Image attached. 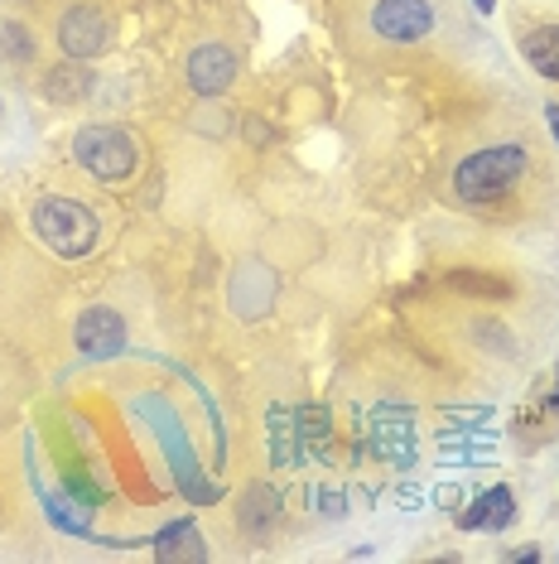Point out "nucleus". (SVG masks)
I'll return each mask as SVG.
<instances>
[{
    "label": "nucleus",
    "instance_id": "1",
    "mask_svg": "<svg viewBox=\"0 0 559 564\" xmlns=\"http://www.w3.org/2000/svg\"><path fill=\"white\" fill-rule=\"evenodd\" d=\"M530 174V150L520 140H502V145H487L478 155H468L459 170H453V194L473 208H487V203L512 198Z\"/></svg>",
    "mask_w": 559,
    "mask_h": 564
},
{
    "label": "nucleus",
    "instance_id": "2",
    "mask_svg": "<svg viewBox=\"0 0 559 564\" xmlns=\"http://www.w3.org/2000/svg\"><path fill=\"white\" fill-rule=\"evenodd\" d=\"M30 227H34V237H40L48 251L63 256V261H83V256L97 247V237H101L97 213L87 208V203H78V198H58V194H44L40 203H34Z\"/></svg>",
    "mask_w": 559,
    "mask_h": 564
},
{
    "label": "nucleus",
    "instance_id": "3",
    "mask_svg": "<svg viewBox=\"0 0 559 564\" xmlns=\"http://www.w3.org/2000/svg\"><path fill=\"white\" fill-rule=\"evenodd\" d=\"M73 160L101 184H125L140 170V145L121 126H83L73 140Z\"/></svg>",
    "mask_w": 559,
    "mask_h": 564
},
{
    "label": "nucleus",
    "instance_id": "4",
    "mask_svg": "<svg viewBox=\"0 0 559 564\" xmlns=\"http://www.w3.org/2000/svg\"><path fill=\"white\" fill-rule=\"evenodd\" d=\"M58 48L68 54L73 63H92L111 48V15L101 6H87V0H78V6H68L58 15Z\"/></svg>",
    "mask_w": 559,
    "mask_h": 564
},
{
    "label": "nucleus",
    "instance_id": "5",
    "mask_svg": "<svg viewBox=\"0 0 559 564\" xmlns=\"http://www.w3.org/2000/svg\"><path fill=\"white\" fill-rule=\"evenodd\" d=\"M366 24H372L376 40L405 48V44H419L435 34V6H429V0H376Z\"/></svg>",
    "mask_w": 559,
    "mask_h": 564
},
{
    "label": "nucleus",
    "instance_id": "6",
    "mask_svg": "<svg viewBox=\"0 0 559 564\" xmlns=\"http://www.w3.org/2000/svg\"><path fill=\"white\" fill-rule=\"evenodd\" d=\"M237 83V54L227 44H198L188 54V87L198 97H218Z\"/></svg>",
    "mask_w": 559,
    "mask_h": 564
},
{
    "label": "nucleus",
    "instance_id": "7",
    "mask_svg": "<svg viewBox=\"0 0 559 564\" xmlns=\"http://www.w3.org/2000/svg\"><path fill=\"white\" fill-rule=\"evenodd\" d=\"M73 338H78V352L87 357H117L125 348V318L117 310H107V304H97V310H87L78 318Z\"/></svg>",
    "mask_w": 559,
    "mask_h": 564
},
{
    "label": "nucleus",
    "instance_id": "8",
    "mask_svg": "<svg viewBox=\"0 0 559 564\" xmlns=\"http://www.w3.org/2000/svg\"><path fill=\"white\" fill-rule=\"evenodd\" d=\"M512 521H516V497H512V487H506V482L487 487V492H482L478 502L459 517L463 531H506Z\"/></svg>",
    "mask_w": 559,
    "mask_h": 564
},
{
    "label": "nucleus",
    "instance_id": "9",
    "mask_svg": "<svg viewBox=\"0 0 559 564\" xmlns=\"http://www.w3.org/2000/svg\"><path fill=\"white\" fill-rule=\"evenodd\" d=\"M520 58H526L545 83H559V24H536V30L520 34Z\"/></svg>",
    "mask_w": 559,
    "mask_h": 564
},
{
    "label": "nucleus",
    "instance_id": "10",
    "mask_svg": "<svg viewBox=\"0 0 559 564\" xmlns=\"http://www.w3.org/2000/svg\"><path fill=\"white\" fill-rule=\"evenodd\" d=\"M275 521H280V492H271L265 482H256L246 497H241V525H246L251 535H265Z\"/></svg>",
    "mask_w": 559,
    "mask_h": 564
},
{
    "label": "nucleus",
    "instance_id": "11",
    "mask_svg": "<svg viewBox=\"0 0 559 564\" xmlns=\"http://www.w3.org/2000/svg\"><path fill=\"white\" fill-rule=\"evenodd\" d=\"M87 87H92V73L87 68H73V63H63V68H54L44 78V93L54 97V101H63V107H73L78 97H87Z\"/></svg>",
    "mask_w": 559,
    "mask_h": 564
},
{
    "label": "nucleus",
    "instance_id": "12",
    "mask_svg": "<svg viewBox=\"0 0 559 564\" xmlns=\"http://www.w3.org/2000/svg\"><path fill=\"white\" fill-rule=\"evenodd\" d=\"M449 285L463 294H478V300H506V294H512V285H506L502 275H482V271H453Z\"/></svg>",
    "mask_w": 559,
    "mask_h": 564
},
{
    "label": "nucleus",
    "instance_id": "13",
    "mask_svg": "<svg viewBox=\"0 0 559 564\" xmlns=\"http://www.w3.org/2000/svg\"><path fill=\"white\" fill-rule=\"evenodd\" d=\"M295 430H299V444L304 448H314V444H328V410H304V415H295Z\"/></svg>",
    "mask_w": 559,
    "mask_h": 564
},
{
    "label": "nucleus",
    "instance_id": "14",
    "mask_svg": "<svg viewBox=\"0 0 559 564\" xmlns=\"http://www.w3.org/2000/svg\"><path fill=\"white\" fill-rule=\"evenodd\" d=\"M0 48H6L15 63H30L34 58V40H30V24H20V20H10L6 30H0Z\"/></svg>",
    "mask_w": 559,
    "mask_h": 564
},
{
    "label": "nucleus",
    "instance_id": "15",
    "mask_svg": "<svg viewBox=\"0 0 559 564\" xmlns=\"http://www.w3.org/2000/svg\"><path fill=\"white\" fill-rule=\"evenodd\" d=\"M44 507H48V517H54L68 535H87V521H83V517H73V511L58 502V492H44Z\"/></svg>",
    "mask_w": 559,
    "mask_h": 564
},
{
    "label": "nucleus",
    "instance_id": "16",
    "mask_svg": "<svg viewBox=\"0 0 559 564\" xmlns=\"http://www.w3.org/2000/svg\"><path fill=\"white\" fill-rule=\"evenodd\" d=\"M314 507L328 511V517H342V511H348V502H342L333 487H319V492H314Z\"/></svg>",
    "mask_w": 559,
    "mask_h": 564
},
{
    "label": "nucleus",
    "instance_id": "17",
    "mask_svg": "<svg viewBox=\"0 0 559 564\" xmlns=\"http://www.w3.org/2000/svg\"><path fill=\"white\" fill-rule=\"evenodd\" d=\"M545 126H550V135L559 140V101H550V107H545Z\"/></svg>",
    "mask_w": 559,
    "mask_h": 564
},
{
    "label": "nucleus",
    "instance_id": "18",
    "mask_svg": "<svg viewBox=\"0 0 559 564\" xmlns=\"http://www.w3.org/2000/svg\"><path fill=\"white\" fill-rule=\"evenodd\" d=\"M512 560H526V564H530V560H540V550H536V545H526V550H512Z\"/></svg>",
    "mask_w": 559,
    "mask_h": 564
},
{
    "label": "nucleus",
    "instance_id": "19",
    "mask_svg": "<svg viewBox=\"0 0 559 564\" xmlns=\"http://www.w3.org/2000/svg\"><path fill=\"white\" fill-rule=\"evenodd\" d=\"M545 410H550V415L559 420V377H555V395H550V405H545Z\"/></svg>",
    "mask_w": 559,
    "mask_h": 564
},
{
    "label": "nucleus",
    "instance_id": "20",
    "mask_svg": "<svg viewBox=\"0 0 559 564\" xmlns=\"http://www.w3.org/2000/svg\"><path fill=\"white\" fill-rule=\"evenodd\" d=\"M473 6L482 10V15H492V10H497V0H473Z\"/></svg>",
    "mask_w": 559,
    "mask_h": 564
}]
</instances>
